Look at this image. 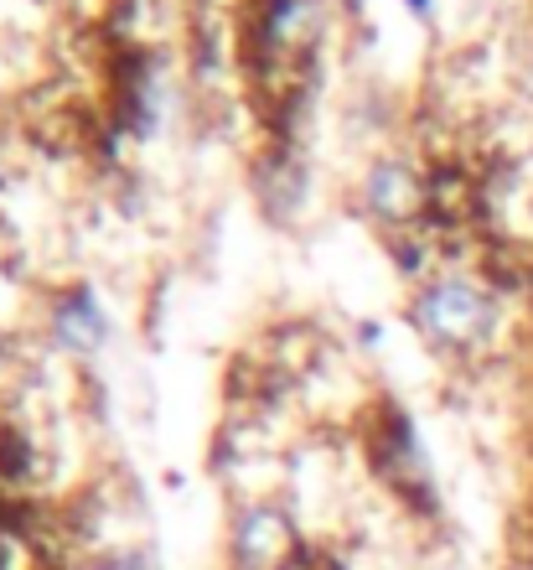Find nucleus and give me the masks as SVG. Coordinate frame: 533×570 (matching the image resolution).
I'll return each mask as SVG.
<instances>
[{
  "label": "nucleus",
  "mask_w": 533,
  "mask_h": 570,
  "mask_svg": "<svg viewBox=\"0 0 533 570\" xmlns=\"http://www.w3.org/2000/svg\"><path fill=\"white\" fill-rule=\"evenodd\" d=\"M415 327L441 347H476L497 327V301L476 281H435L415 296Z\"/></svg>",
  "instance_id": "nucleus-1"
},
{
  "label": "nucleus",
  "mask_w": 533,
  "mask_h": 570,
  "mask_svg": "<svg viewBox=\"0 0 533 570\" xmlns=\"http://www.w3.org/2000/svg\"><path fill=\"white\" fill-rule=\"evenodd\" d=\"M234 550L249 570H280L296 550V529L280 509H249L234 534Z\"/></svg>",
  "instance_id": "nucleus-2"
},
{
  "label": "nucleus",
  "mask_w": 533,
  "mask_h": 570,
  "mask_svg": "<svg viewBox=\"0 0 533 570\" xmlns=\"http://www.w3.org/2000/svg\"><path fill=\"white\" fill-rule=\"evenodd\" d=\"M105 306H99V296L93 291H73V296H62L58 306H52V337H58L68 353H93V347L105 343Z\"/></svg>",
  "instance_id": "nucleus-3"
},
{
  "label": "nucleus",
  "mask_w": 533,
  "mask_h": 570,
  "mask_svg": "<svg viewBox=\"0 0 533 570\" xmlns=\"http://www.w3.org/2000/svg\"><path fill=\"white\" fill-rule=\"evenodd\" d=\"M368 203L378 218H388V224H409L420 213V203H425V187H420L404 166H378L368 181Z\"/></svg>",
  "instance_id": "nucleus-4"
}]
</instances>
